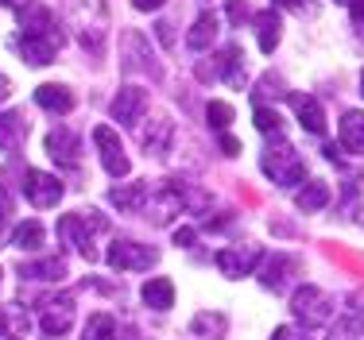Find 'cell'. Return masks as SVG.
<instances>
[{
	"label": "cell",
	"mask_w": 364,
	"mask_h": 340,
	"mask_svg": "<svg viewBox=\"0 0 364 340\" xmlns=\"http://www.w3.org/2000/svg\"><path fill=\"white\" fill-rule=\"evenodd\" d=\"M63 16L85 50H93V55L105 50V35H109V4L105 0H63Z\"/></svg>",
	"instance_id": "1"
},
{
	"label": "cell",
	"mask_w": 364,
	"mask_h": 340,
	"mask_svg": "<svg viewBox=\"0 0 364 340\" xmlns=\"http://www.w3.org/2000/svg\"><path fill=\"white\" fill-rule=\"evenodd\" d=\"M259 167H264V174L275 186H302V178H306L302 155L294 151L283 136H275V143H267V151L259 155Z\"/></svg>",
	"instance_id": "2"
},
{
	"label": "cell",
	"mask_w": 364,
	"mask_h": 340,
	"mask_svg": "<svg viewBox=\"0 0 364 340\" xmlns=\"http://www.w3.org/2000/svg\"><path fill=\"white\" fill-rule=\"evenodd\" d=\"M109 229V221L101 213H70V216H63L58 221V240L63 243H70V248H77L85 259H97V248H93V236L97 232H105Z\"/></svg>",
	"instance_id": "3"
},
{
	"label": "cell",
	"mask_w": 364,
	"mask_h": 340,
	"mask_svg": "<svg viewBox=\"0 0 364 340\" xmlns=\"http://www.w3.org/2000/svg\"><path fill=\"white\" fill-rule=\"evenodd\" d=\"M66 35L63 28H50V31H23L20 39H16V50H20V58L28 66H50L55 62V55L63 50Z\"/></svg>",
	"instance_id": "4"
},
{
	"label": "cell",
	"mask_w": 364,
	"mask_h": 340,
	"mask_svg": "<svg viewBox=\"0 0 364 340\" xmlns=\"http://www.w3.org/2000/svg\"><path fill=\"white\" fill-rule=\"evenodd\" d=\"M120 70H124V74H151V77H159L151 43H147L140 31H124V35H120Z\"/></svg>",
	"instance_id": "5"
},
{
	"label": "cell",
	"mask_w": 364,
	"mask_h": 340,
	"mask_svg": "<svg viewBox=\"0 0 364 340\" xmlns=\"http://www.w3.org/2000/svg\"><path fill=\"white\" fill-rule=\"evenodd\" d=\"M105 259H109L112 271H147L159 259V251L147 248V243H136V240H112Z\"/></svg>",
	"instance_id": "6"
},
{
	"label": "cell",
	"mask_w": 364,
	"mask_h": 340,
	"mask_svg": "<svg viewBox=\"0 0 364 340\" xmlns=\"http://www.w3.org/2000/svg\"><path fill=\"white\" fill-rule=\"evenodd\" d=\"M291 309H294V317L306 321V329H310V325H326L329 313H333V302H329V294H322L318 286H302L291 298Z\"/></svg>",
	"instance_id": "7"
},
{
	"label": "cell",
	"mask_w": 364,
	"mask_h": 340,
	"mask_svg": "<svg viewBox=\"0 0 364 340\" xmlns=\"http://www.w3.org/2000/svg\"><path fill=\"white\" fill-rule=\"evenodd\" d=\"M23 194H28V202L36 209H55L63 202V182L47 170H28L23 174Z\"/></svg>",
	"instance_id": "8"
},
{
	"label": "cell",
	"mask_w": 364,
	"mask_h": 340,
	"mask_svg": "<svg viewBox=\"0 0 364 340\" xmlns=\"http://www.w3.org/2000/svg\"><path fill=\"white\" fill-rule=\"evenodd\" d=\"M93 143H97V151H101V167H105L112 178H124V174L132 170V163H128L124 147H120V139H117V132H112L109 124L93 128Z\"/></svg>",
	"instance_id": "9"
},
{
	"label": "cell",
	"mask_w": 364,
	"mask_h": 340,
	"mask_svg": "<svg viewBox=\"0 0 364 340\" xmlns=\"http://www.w3.org/2000/svg\"><path fill=\"white\" fill-rule=\"evenodd\" d=\"M302 275V259L299 256H287V251H275L272 259L264 263V271H259V283L267 286V290H287V283L291 278H299Z\"/></svg>",
	"instance_id": "10"
},
{
	"label": "cell",
	"mask_w": 364,
	"mask_h": 340,
	"mask_svg": "<svg viewBox=\"0 0 364 340\" xmlns=\"http://www.w3.org/2000/svg\"><path fill=\"white\" fill-rule=\"evenodd\" d=\"M259 263V248L256 243H237V248H221L218 251V267L225 278H245Z\"/></svg>",
	"instance_id": "11"
},
{
	"label": "cell",
	"mask_w": 364,
	"mask_h": 340,
	"mask_svg": "<svg viewBox=\"0 0 364 340\" xmlns=\"http://www.w3.org/2000/svg\"><path fill=\"white\" fill-rule=\"evenodd\" d=\"M144 109H147V93L140 89V85H124L109 104L112 120H120V124H140Z\"/></svg>",
	"instance_id": "12"
},
{
	"label": "cell",
	"mask_w": 364,
	"mask_h": 340,
	"mask_svg": "<svg viewBox=\"0 0 364 340\" xmlns=\"http://www.w3.org/2000/svg\"><path fill=\"white\" fill-rule=\"evenodd\" d=\"M171 139H175V124L167 116H151L147 124H140V147L147 155H167Z\"/></svg>",
	"instance_id": "13"
},
{
	"label": "cell",
	"mask_w": 364,
	"mask_h": 340,
	"mask_svg": "<svg viewBox=\"0 0 364 340\" xmlns=\"http://www.w3.org/2000/svg\"><path fill=\"white\" fill-rule=\"evenodd\" d=\"M28 132H31V124L23 112H0V151L16 155L23 147V139H28Z\"/></svg>",
	"instance_id": "14"
},
{
	"label": "cell",
	"mask_w": 364,
	"mask_h": 340,
	"mask_svg": "<svg viewBox=\"0 0 364 340\" xmlns=\"http://www.w3.org/2000/svg\"><path fill=\"white\" fill-rule=\"evenodd\" d=\"M287 97H291L294 116L302 120V128H306V132H314V136H322V132H326V112H322V104L310 97V93H287Z\"/></svg>",
	"instance_id": "15"
},
{
	"label": "cell",
	"mask_w": 364,
	"mask_h": 340,
	"mask_svg": "<svg viewBox=\"0 0 364 340\" xmlns=\"http://www.w3.org/2000/svg\"><path fill=\"white\" fill-rule=\"evenodd\" d=\"M70 306H74V298H70V294H63V298H58L55 306L43 313V333H47L50 340L70 333V321H74V309H70Z\"/></svg>",
	"instance_id": "16"
},
{
	"label": "cell",
	"mask_w": 364,
	"mask_h": 340,
	"mask_svg": "<svg viewBox=\"0 0 364 340\" xmlns=\"http://www.w3.org/2000/svg\"><path fill=\"white\" fill-rule=\"evenodd\" d=\"M47 155L50 159H63L66 167H77V155H82V147H77V136L70 128H55V132L47 136Z\"/></svg>",
	"instance_id": "17"
},
{
	"label": "cell",
	"mask_w": 364,
	"mask_h": 340,
	"mask_svg": "<svg viewBox=\"0 0 364 340\" xmlns=\"http://www.w3.org/2000/svg\"><path fill=\"white\" fill-rule=\"evenodd\" d=\"M147 194H151V182H132V186H120L109 194V202L117 209H124V213H140L147 205Z\"/></svg>",
	"instance_id": "18"
},
{
	"label": "cell",
	"mask_w": 364,
	"mask_h": 340,
	"mask_svg": "<svg viewBox=\"0 0 364 340\" xmlns=\"http://www.w3.org/2000/svg\"><path fill=\"white\" fill-rule=\"evenodd\" d=\"M218 58H221V82H229L232 89H245V50L237 43H229Z\"/></svg>",
	"instance_id": "19"
},
{
	"label": "cell",
	"mask_w": 364,
	"mask_h": 340,
	"mask_svg": "<svg viewBox=\"0 0 364 340\" xmlns=\"http://www.w3.org/2000/svg\"><path fill=\"white\" fill-rule=\"evenodd\" d=\"M36 104H39V109H47V112H70L74 109V93L66 89V85L47 82V85H39V89H36Z\"/></svg>",
	"instance_id": "20"
},
{
	"label": "cell",
	"mask_w": 364,
	"mask_h": 340,
	"mask_svg": "<svg viewBox=\"0 0 364 340\" xmlns=\"http://www.w3.org/2000/svg\"><path fill=\"white\" fill-rule=\"evenodd\" d=\"M20 23H23V31H50V28H58L55 12H50L47 4H39V0L20 4Z\"/></svg>",
	"instance_id": "21"
},
{
	"label": "cell",
	"mask_w": 364,
	"mask_h": 340,
	"mask_svg": "<svg viewBox=\"0 0 364 340\" xmlns=\"http://www.w3.org/2000/svg\"><path fill=\"white\" fill-rule=\"evenodd\" d=\"M337 132H341V147H349L353 155H364V112H345Z\"/></svg>",
	"instance_id": "22"
},
{
	"label": "cell",
	"mask_w": 364,
	"mask_h": 340,
	"mask_svg": "<svg viewBox=\"0 0 364 340\" xmlns=\"http://www.w3.org/2000/svg\"><path fill=\"white\" fill-rule=\"evenodd\" d=\"M213 39H218V16H213V12H202V16L194 20V28H190V35H186V47H190V50H205Z\"/></svg>",
	"instance_id": "23"
},
{
	"label": "cell",
	"mask_w": 364,
	"mask_h": 340,
	"mask_svg": "<svg viewBox=\"0 0 364 340\" xmlns=\"http://www.w3.org/2000/svg\"><path fill=\"white\" fill-rule=\"evenodd\" d=\"M144 302L151 309H171V306H175V286H171V278H147Z\"/></svg>",
	"instance_id": "24"
},
{
	"label": "cell",
	"mask_w": 364,
	"mask_h": 340,
	"mask_svg": "<svg viewBox=\"0 0 364 340\" xmlns=\"http://www.w3.org/2000/svg\"><path fill=\"white\" fill-rule=\"evenodd\" d=\"M256 28H259V50H264V55H272V50L279 47V12H275V8L259 12L256 16Z\"/></svg>",
	"instance_id": "25"
},
{
	"label": "cell",
	"mask_w": 364,
	"mask_h": 340,
	"mask_svg": "<svg viewBox=\"0 0 364 340\" xmlns=\"http://www.w3.org/2000/svg\"><path fill=\"white\" fill-rule=\"evenodd\" d=\"M20 275L23 278H43V283H55V278L66 275V263H63V259H39V263H23Z\"/></svg>",
	"instance_id": "26"
},
{
	"label": "cell",
	"mask_w": 364,
	"mask_h": 340,
	"mask_svg": "<svg viewBox=\"0 0 364 340\" xmlns=\"http://www.w3.org/2000/svg\"><path fill=\"white\" fill-rule=\"evenodd\" d=\"M329 340H364V317L360 313H345V317H337V325L329 329Z\"/></svg>",
	"instance_id": "27"
},
{
	"label": "cell",
	"mask_w": 364,
	"mask_h": 340,
	"mask_svg": "<svg viewBox=\"0 0 364 340\" xmlns=\"http://www.w3.org/2000/svg\"><path fill=\"white\" fill-rule=\"evenodd\" d=\"M294 202H299L302 213H318V209L329 202V186H326V182H310L306 190H299V197H294Z\"/></svg>",
	"instance_id": "28"
},
{
	"label": "cell",
	"mask_w": 364,
	"mask_h": 340,
	"mask_svg": "<svg viewBox=\"0 0 364 340\" xmlns=\"http://www.w3.org/2000/svg\"><path fill=\"white\" fill-rule=\"evenodd\" d=\"M85 340H120L117 321H112L109 313H93L90 325H85Z\"/></svg>",
	"instance_id": "29"
},
{
	"label": "cell",
	"mask_w": 364,
	"mask_h": 340,
	"mask_svg": "<svg viewBox=\"0 0 364 340\" xmlns=\"http://www.w3.org/2000/svg\"><path fill=\"white\" fill-rule=\"evenodd\" d=\"M12 243H16V248H23V251L43 248V224L39 221H23L20 229L12 232Z\"/></svg>",
	"instance_id": "30"
},
{
	"label": "cell",
	"mask_w": 364,
	"mask_h": 340,
	"mask_svg": "<svg viewBox=\"0 0 364 340\" xmlns=\"http://www.w3.org/2000/svg\"><path fill=\"white\" fill-rule=\"evenodd\" d=\"M190 333L194 336H225V317L221 313H198L194 317V325H190Z\"/></svg>",
	"instance_id": "31"
},
{
	"label": "cell",
	"mask_w": 364,
	"mask_h": 340,
	"mask_svg": "<svg viewBox=\"0 0 364 340\" xmlns=\"http://www.w3.org/2000/svg\"><path fill=\"white\" fill-rule=\"evenodd\" d=\"M205 116H210V124L218 128V132H225V128L232 124V104H225V101H210Z\"/></svg>",
	"instance_id": "32"
},
{
	"label": "cell",
	"mask_w": 364,
	"mask_h": 340,
	"mask_svg": "<svg viewBox=\"0 0 364 340\" xmlns=\"http://www.w3.org/2000/svg\"><path fill=\"white\" fill-rule=\"evenodd\" d=\"M256 128H259V132H264V136H279L283 132V116H279V112H275V109H256Z\"/></svg>",
	"instance_id": "33"
},
{
	"label": "cell",
	"mask_w": 364,
	"mask_h": 340,
	"mask_svg": "<svg viewBox=\"0 0 364 340\" xmlns=\"http://www.w3.org/2000/svg\"><path fill=\"white\" fill-rule=\"evenodd\" d=\"M8 216H12V197H8V190L0 186V232L8 229Z\"/></svg>",
	"instance_id": "34"
},
{
	"label": "cell",
	"mask_w": 364,
	"mask_h": 340,
	"mask_svg": "<svg viewBox=\"0 0 364 340\" xmlns=\"http://www.w3.org/2000/svg\"><path fill=\"white\" fill-rule=\"evenodd\" d=\"M155 35H159V43H163V47H175V31H171V23H167V20H159V23H155Z\"/></svg>",
	"instance_id": "35"
},
{
	"label": "cell",
	"mask_w": 364,
	"mask_h": 340,
	"mask_svg": "<svg viewBox=\"0 0 364 340\" xmlns=\"http://www.w3.org/2000/svg\"><path fill=\"white\" fill-rule=\"evenodd\" d=\"M272 340H310L302 329H291V325H283V329H275V336Z\"/></svg>",
	"instance_id": "36"
},
{
	"label": "cell",
	"mask_w": 364,
	"mask_h": 340,
	"mask_svg": "<svg viewBox=\"0 0 364 340\" xmlns=\"http://www.w3.org/2000/svg\"><path fill=\"white\" fill-rule=\"evenodd\" d=\"M245 16H248L245 0H229V20H232V23H245Z\"/></svg>",
	"instance_id": "37"
},
{
	"label": "cell",
	"mask_w": 364,
	"mask_h": 340,
	"mask_svg": "<svg viewBox=\"0 0 364 340\" xmlns=\"http://www.w3.org/2000/svg\"><path fill=\"white\" fill-rule=\"evenodd\" d=\"M194 240H198V236H194V229H178V232H175V243H178V248H190Z\"/></svg>",
	"instance_id": "38"
},
{
	"label": "cell",
	"mask_w": 364,
	"mask_h": 340,
	"mask_svg": "<svg viewBox=\"0 0 364 340\" xmlns=\"http://www.w3.org/2000/svg\"><path fill=\"white\" fill-rule=\"evenodd\" d=\"M353 23L364 31V0H353Z\"/></svg>",
	"instance_id": "39"
},
{
	"label": "cell",
	"mask_w": 364,
	"mask_h": 340,
	"mask_svg": "<svg viewBox=\"0 0 364 340\" xmlns=\"http://www.w3.org/2000/svg\"><path fill=\"white\" fill-rule=\"evenodd\" d=\"M221 151H225V155H237V151H240V143H237L232 136H221Z\"/></svg>",
	"instance_id": "40"
},
{
	"label": "cell",
	"mask_w": 364,
	"mask_h": 340,
	"mask_svg": "<svg viewBox=\"0 0 364 340\" xmlns=\"http://www.w3.org/2000/svg\"><path fill=\"white\" fill-rule=\"evenodd\" d=\"M132 4H136V8H140V12H151V8H159V4H163V0H132Z\"/></svg>",
	"instance_id": "41"
},
{
	"label": "cell",
	"mask_w": 364,
	"mask_h": 340,
	"mask_svg": "<svg viewBox=\"0 0 364 340\" xmlns=\"http://www.w3.org/2000/svg\"><path fill=\"white\" fill-rule=\"evenodd\" d=\"M8 317H12V309H0V333H12V325H8Z\"/></svg>",
	"instance_id": "42"
},
{
	"label": "cell",
	"mask_w": 364,
	"mask_h": 340,
	"mask_svg": "<svg viewBox=\"0 0 364 340\" xmlns=\"http://www.w3.org/2000/svg\"><path fill=\"white\" fill-rule=\"evenodd\" d=\"M8 93H12V82H8L4 74H0V101H8Z\"/></svg>",
	"instance_id": "43"
},
{
	"label": "cell",
	"mask_w": 364,
	"mask_h": 340,
	"mask_svg": "<svg viewBox=\"0 0 364 340\" xmlns=\"http://www.w3.org/2000/svg\"><path fill=\"white\" fill-rule=\"evenodd\" d=\"M275 4H283V8H302V0H275Z\"/></svg>",
	"instance_id": "44"
},
{
	"label": "cell",
	"mask_w": 364,
	"mask_h": 340,
	"mask_svg": "<svg viewBox=\"0 0 364 340\" xmlns=\"http://www.w3.org/2000/svg\"><path fill=\"white\" fill-rule=\"evenodd\" d=\"M0 4H16V0H0Z\"/></svg>",
	"instance_id": "45"
},
{
	"label": "cell",
	"mask_w": 364,
	"mask_h": 340,
	"mask_svg": "<svg viewBox=\"0 0 364 340\" xmlns=\"http://www.w3.org/2000/svg\"><path fill=\"white\" fill-rule=\"evenodd\" d=\"M360 89H364V74H360Z\"/></svg>",
	"instance_id": "46"
},
{
	"label": "cell",
	"mask_w": 364,
	"mask_h": 340,
	"mask_svg": "<svg viewBox=\"0 0 364 340\" xmlns=\"http://www.w3.org/2000/svg\"><path fill=\"white\" fill-rule=\"evenodd\" d=\"M341 4H353V0H341Z\"/></svg>",
	"instance_id": "47"
}]
</instances>
